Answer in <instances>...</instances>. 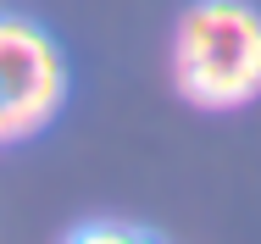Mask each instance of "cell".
<instances>
[{
    "mask_svg": "<svg viewBox=\"0 0 261 244\" xmlns=\"http://www.w3.org/2000/svg\"><path fill=\"white\" fill-rule=\"evenodd\" d=\"M178 89L206 111L261 95V11L245 0H200L178 22Z\"/></svg>",
    "mask_w": 261,
    "mask_h": 244,
    "instance_id": "obj_1",
    "label": "cell"
},
{
    "mask_svg": "<svg viewBox=\"0 0 261 244\" xmlns=\"http://www.w3.org/2000/svg\"><path fill=\"white\" fill-rule=\"evenodd\" d=\"M67 100V61L56 39L28 17H0V145L50 128Z\"/></svg>",
    "mask_w": 261,
    "mask_h": 244,
    "instance_id": "obj_2",
    "label": "cell"
},
{
    "mask_svg": "<svg viewBox=\"0 0 261 244\" xmlns=\"http://www.w3.org/2000/svg\"><path fill=\"white\" fill-rule=\"evenodd\" d=\"M72 239H78V244H95V239H139V233H134V228H78Z\"/></svg>",
    "mask_w": 261,
    "mask_h": 244,
    "instance_id": "obj_3",
    "label": "cell"
}]
</instances>
